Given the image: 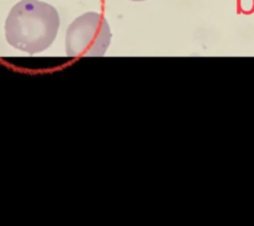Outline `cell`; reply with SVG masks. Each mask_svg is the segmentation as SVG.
<instances>
[{
    "label": "cell",
    "mask_w": 254,
    "mask_h": 226,
    "mask_svg": "<svg viewBox=\"0 0 254 226\" xmlns=\"http://www.w3.org/2000/svg\"><path fill=\"white\" fill-rule=\"evenodd\" d=\"M60 28L59 12L40 0H21L5 20V39L11 47L36 55L51 47Z\"/></svg>",
    "instance_id": "cell-1"
},
{
    "label": "cell",
    "mask_w": 254,
    "mask_h": 226,
    "mask_svg": "<svg viewBox=\"0 0 254 226\" xmlns=\"http://www.w3.org/2000/svg\"><path fill=\"white\" fill-rule=\"evenodd\" d=\"M111 31L101 13L86 12L69 25L65 37L66 55L77 57H102L109 49Z\"/></svg>",
    "instance_id": "cell-2"
},
{
    "label": "cell",
    "mask_w": 254,
    "mask_h": 226,
    "mask_svg": "<svg viewBox=\"0 0 254 226\" xmlns=\"http://www.w3.org/2000/svg\"><path fill=\"white\" fill-rule=\"evenodd\" d=\"M132 1H144V0H132Z\"/></svg>",
    "instance_id": "cell-3"
}]
</instances>
